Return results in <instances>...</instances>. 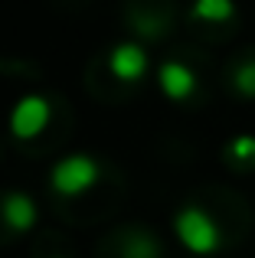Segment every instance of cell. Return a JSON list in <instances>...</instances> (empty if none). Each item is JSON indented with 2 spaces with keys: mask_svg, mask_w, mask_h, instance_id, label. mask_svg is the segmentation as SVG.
<instances>
[{
  "mask_svg": "<svg viewBox=\"0 0 255 258\" xmlns=\"http://www.w3.org/2000/svg\"><path fill=\"white\" fill-rule=\"evenodd\" d=\"M173 232L177 242L186 248L190 255H216L223 245V232H219V222L206 213L203 206H183L173 216Z\"/></svg>",
  "mask_w": 255,
  "mask_h": 258,
  "instance_id": "obj_1",
  "label": "cell"
},
{
  "mask_svg": "<svg viewBox=\"0 0 255 258\" xmlns=\"http://www.w3.org/2000/svg\"><path fill=\"white\" fill-rule=\"evenodd\" d=\"M98 180H102V164L92 154H69V157L56 160L49 170L52 193L66 196V200L89 193L92 186H98Z\"/></svg>",
  "mask_w": 255,
  "mask_h": 258,
  "instance_id": "obj_2",
  "label": "cell"
},
{
  "mask_svg": "<svg viewBox=\"0 0 255 258\" xmlns=\"http://www.w3.org/2000/svg\"><path fill=\"white\" fill-rule=\"evenodd\" d=\"M52 121V105L46 95H23V98H17V105L10 108V118H7V124H10V134L17 141H33L39 138V134L49 127Z\"/></svg>",
  "mask_w": 255,
  "mask_h": 258,
  "instance_id": "obj_3",
  "label": "cell"
},
{
  "mask_svg": "<svg viewBox=\"0 0 255 258\" xmlns=\"http://www.w3.org/2000/svg\"><path fill=\"white\" fill-rule=\"evenodd\" d=\"M108 69H111V76H115L118 82L131 85V82H141V79L147 76L151 59H147V49L141 43L124 39V43H118L115 49L108 52Z\"/></svg>",
  "mask_w": 255,
  "mask_h": 258,
  "instance_id": "obj_4",
  "label": "cell"
},
{
  "mask_svg": "<svg viewBox=\"0 0 255 258\" xmlns=\"http://www.w3.org/2000/svg\"><path fill=\"white\" fill-rule=\"evenodd\" d=\"M157 88L170 101H186L197 92V72L186 62H180V59H167L157 69Z\"/></svg>",
  "mask_w": 255,
  "mask_h": 258,
  "instance_id": "obj_5",
  "label": "cell"
},
{
  "mask_svg": "<svg viewBox=\"0 0 255 258\" xmlns=\"http://www.w3.org/2000/svg\"><path fill=\"white\" fill-rule=\"evenodd\" d=\"M0 219L4 226H10L13 232H30L39 219V209L33 203V196H26L23 189H13L0 200Z\"/></svg>",
  "mask_w": 255,
  "mask_h": 258,
  "instance_id": "obj_6",
  "label": "cell"
},
{
  "mask_svg": "<svg viewBox=\"0 0 255 258\" xmlns=\"http://www.w3.org/2000/svg\"><path fill=\"white\" fill-rule=\"evenodd\" d=\"M190 17L200 23H229L236 17V0H193Z\"/></svg>",
  "mask_w": 255,
  "mask_h": 258,
  "instance_id": "obj_7",
  "label": "cell"
},
{
  "mask_svg": "<svg viewBox=\"0 0 255 258\" xmlns=\"http://www.w3.org/2000/svg\"><path fill=\"white\" fill-rule=\"evenodd\" d=\"M121 258H160V248L147 232H131L121 245Z\"/></svg>",
  "mask_w": 255,
  "mask_h": 258,
  "instance_id": "obj_8",
  "label": "cell"
},
{
  "mask_svg": "<svg viewBox=\"0 0 255 258\" xmlns=\"http://www.w3.org/2000/svg\"><path fill=\"white\" fill-rule=\"evenodd\" d=\"M232 88H236L242 98H255V56L232 69Z\"/></svg>",
  "mask_w": 255,
  "mask_h": 258,
  "instance_id": "obj_9",
  "label": "cell"
},
{
  "mask_svg": "<svg viewBox=\"0 0 255 258\" xmlns=\"http://www.w3.org/2000/svg\"><path fill=\"white\" fill-rule=\"evenodd\" d=\"M226 154H229L236 164H255V134H236V138L226 144Z\"/></svg>",
  "mask_w": 255,
  "mask_h": 258,
  "instance_id": "obj_10",
  "label": "cell"
}]
</instances>
